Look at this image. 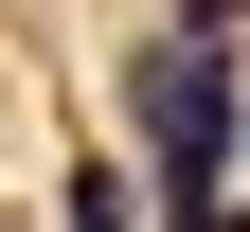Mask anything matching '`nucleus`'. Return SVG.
I'll use <instances>...</instances> for the list:
<instances>
[{"label": "nucleus", "mask_w": 250, "mask_h": 232, "mask_svg": "<svg viewBox=\"0 0 250 232\" xmlns=\"http://www.w3.org/2000/svg\"><path fill=\"white\" fill-rule=\"evenodd\" d=\"M125 125H143V161H161V196H179V232H214L232 214V161H250V89H232V36H143L125 54Z\"/></svg>", "instance_id": "1"}, {"label": "nucleus", "mask_w": 250, "mask_h": 232, "mask_svg": "<svg viewBox=\"0 0 250 232\" xmlns=\"http://www.w3.org/2000/svg\"><path fill=\"white\" fill-rule=\"evenodd\" d=\"M72 232H143V196H125V161H89V179H72Z\"/></svg>", "instance_id": "2"}, {"label": "nucleus", "mask_w": 250, "mask_h": 232, "mask_svg": "<svg viewBox=\"0 0 250 232\" xmlns=\"http://www.w3.org/2000/svg\"><path fill=\"white\" fill-rule=\"evenodd\" d=\"M232 18H250V0H179V18H161V36H232Z\"/></svg>", "instance_id": "3"}, {"label": "nucleus", "mask_w": 250, "mask_h": 232, "mask_svg": "<svg viewBox=\"0 0 250 232\" xmlns=\"http://www.w3.org/2000/svg\"><path fill=\"white\" fill-rule=\"evenodd\" d=\"M214 232H250V196H232V214H214Z\"/></svg>", "instance_id": "4"}]
</instances>
